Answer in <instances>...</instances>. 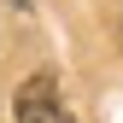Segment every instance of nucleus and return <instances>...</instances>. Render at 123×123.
Listing matches in <instances>:
<instances>
[{
	"label": "nucleus",
	"instance_id": "1",
	"mask_svg": "<svg viewBox=\"0 0 123 123\" xmlns=\"http://www.w3.org/2000/svg\"><path fill=\"white\" fill-rule=\"evenodd\" d=\"M12 111H18V123H76L53 94V76H29L18 88V100H12Z\"/></svg>",
	"mask_w": 123,
	"mask_h": 123
},
{
	"label": "nucleus",
	"instance_id": "2",
	"mask_svg": "<svg viewBox=\"0 0 123 123\" xmlns=\"http://www.w3.org/2000/svg\"><path fill=\"white\" fill-rule=\"evenodd\" d=\"M6 6H18V12H29V0H6Z\"/></svg>",
	"mask_w": 123,
	"mask_h": 123
}]
</instances>
